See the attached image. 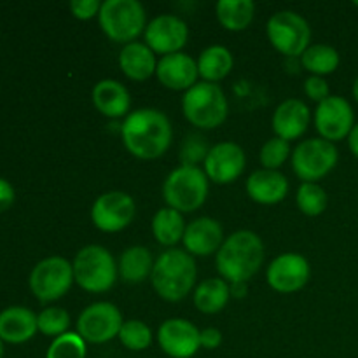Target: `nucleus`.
<instances>
[{
    "mask_svg": "<svg viewBox=\"0 0 358 358\" xmlns=\"http://www.w3.org/2000/svg\"><path fill=\"white\" fill-rule=\"evenodd\" d=\"M289 156H292L290 154V142L278 138V136H273V138H269L262 145L261 154H259V161H261L264 170H278L289 159Z\"/></svg>",
    "mask_w": 358,
    "mask_h": 358,
    "instance_id": "nucleus-36",
    "label": "nucleus"
},
{
    "mask_svg": "<svg viewBox=\"0 0 358 358\" xmlns=\"http://www.w3.org/2000/svg\"><path fill=\"white\" fill-rule=\"evenodd\" d=\"M122 315L115 304L100 301L84 308L83 313L77 318V334L86 343L103 345L117 338L121 331Z\"/></svg>",
    "mask_w": 358,
    "mask_h": 358,
    "instance_id": "nucleus-11",
    "label": "nucleus"
},
{
    "mask_svg": "<svg viewBox=\"0 0 358 358\" xmlns=\"http://www.w3.org/2000/svg\"><path fill=\"white\" fill-rule=\"evenodd\" d=\"M0 358H3V341L0 339Z\"/></svg>",
    "mask_w": 358,
    "mask_h": 358,
    "instance_id": "nucleus-44",
    "label": "nucleus"
},
{
    "mask_svg": "<svg viewBox=\"0 0 358 358\" xmlns=\"http://www.w3.org/2000/svg\"><path fill=\"white\" fill-rule=\"evenodd\" d=\"M196 276L194 257L180 248H168L154 262L150 283L161 299L178 303L192 292Z\"/></svg>",
    "mask_w": 358,
    "mask_h": 358,
    "instance_id": "nucleus-3",
    "label": "nucleus"
},
{
    "mask_svg": "<svg viewBox=\"0 0 358 358\" xmlns=\"http://www.w3.org/2000/svg\"><path fill=\"white\" fill-rule=\"evenodd\" d=\"M247 194L259 205H276L289 194V180L278 170H255L247 178Z\"/></svg>",
    "mask_w": 358,
    "mask_h": 358,
    "instance_id": "nucleus-22",
    "label": "nucleus"
},
{
    "mask_svg": "<svg viewBox=\"0 0 358 358\" xmlns=\"http://www.w3.org/2000/svg\"><path fill=\"white\" fill-rule=\"evenodd\" d=\"M117 338L124 348L131 352H143L152 343V331L142 320H126Z\"/></svg>",
    "mask_w": 358,
    "mask_h": 358,
    "instance_id": "nucleus-32",
    "label": "nucleus"
},
{
    "mask_svg": "<svg viewBox=\"0 0 358 358\" xmlns=\"http://www.w3.org/2000/svg\"><path fill=\"white\" fill-rule=\"evenodd\" d=\"M182 112L198 129H215L227 119L229 103L219 84L203 80L185 91L182 98Z\"/></svg>",
    "mask_w": 358,
    "mask_h": 358,
    "instance_id": "nucleus-5",
    "label": "nucleus"
},
{
    "mask_svg": "<svg viewBox=\"0 0 358 358\" xmlns=\"http://www.w3.org/2000/svg\"><path fill=\"white\" fill-rule=\"evenodd\" d=\"M94 108L108 119H121L129 114L131 96L128 87L115 79H103L94 84L91 91Z\"/></svg>",
    "mask_w": 358,
    "mask_h": 358,
    "instance_id": "nucleus-21",
    "label": "nucleus"
},
{
    "mask_svg": "<svg viewBox=\"0 0 358 358\" xmlns=\"http://www.w3.org/2000/svg\"><path fill=\"white\" fill-rule=\"evenodd\" d=\"M185 227L187 224H185L184 215L170 206L157 210L152 219L154 238L157 243L166 248H175V245L184 240Z\"/></svg>",
    "mask_w": 358,
    "mask_h": 358,
    "instance_id": "nucleus-28",
    "label": "nucleus"
},
{
    "mask_svg": "<svg viewBox=\"0 0 358 358\" xmlns=\"http://www.w3.org/2000/svg\"><path fill=\"white\" fill-rule=\"evenodd\" d=\"M210 152V147L206 138L199 133H191L184 138L180 145V166H198L199 163H205L206 156Z\"/></svg>",
    "mask_w": 358,
    "mask_h": 358,
    "instance_id": "nucleus-35",
    "label": "nucleus"
},
{
    "mask_svg": "<svg viewBox=\"0 0 358 358\" xmlns=\"http://www.w3.org/2000/svg\"><path fill=\"white\" fill-rule=\"evenodd\" d=\"M103 34L117 44H131L145 31L147 13L138 0H105L98 14Z\"/></svg>",
    "mask_w": 358,
    "mask_h": 358,
    "instance_id": "nucleus-7",
    "label": "nucleus"
},
{
    "mask_svg": "<svg viewBox=\"0 0 358 358\" xmlns=\"http://www.w3.org/2000/svg\"><path fill=\"white\" fill-rule=\"evenodd\" d=\"M45 358H86V341L77 332L69 331L52 339Z\"/></svg>",
    "mask_w": 358,
    "mask_h": 358,
    "instance_id": "nucleus-34",
    "label": "nucleus"
},
{
    "mask_svg": "<svg viewBox=\"0 0 358 358\" xmlns=\"http://www.w3.org/2000/svg\"><path fill=\"white\" fill-rule=\"evenodd\" d=\"M73 280L90 294L108 292L117 282V262L114 255L101 245L80 248L72 261Z\"/></svg>",
    "mask_w": 358,
    "mask_h": 358,
    "instance_id": "nucleus-4",
    "label": "nucleus"
},
{
    "mask_svg": "<svg viewBox=\"0 0 358 358\" xmlns=\"http://www.w3.org/2000/svg\"><path fill=\"white\" fill-rule=\"evenodd\" d=\"M348 147L350 150H352L353 156L358 159V122H355V126H353V129L350 131L348 135Z\"/></svg>",
    "mask_w": 358,
    "mask_h": 358,
    "instance_id": "nucleus-41",
    "label": "nucleus"
},
{
    "mask_svg": "<svg viewBox=\"0 0 358 358\" xmlns=\"http://www.w3.org/2000/svg\"><path fill=\"white\" fill-rule=\"evenodd\" d=\"M119 69L128 79L143 83L156 73V55L145 42L126 44L119 52Z\"/></svg>",
    "mask_w": 358,
    "mask_h": 358,
    "instance_id": "nucleus-24",
    "label": "nucleus"
},
{
    "mask_svg": "<svg viewBox=\"0 0 358 358\" xmlns=\"http://www.w3.org/2000/svg\"><path fill=\"white\" fill-rule=\"evenodd\" d=\"M339 159L338 147L324 138L303 140L292 150L294 173L303 182L317 184L336 168Z\"/></svg>",
    "mask_w": 358,
    "mask_h": 358,
    "instance_id": "nucleus-10",
    "label": "nucleus"
},
{
    "mask_svg": "<svg viewBox=\"0 0 358 358\" xmlns=\"http://www.w3.org/2000/svg\"><path fill=\"white\" fill-rule=\"evenodd\" d=\"M231 297V285L224 278L203 280L194 289L196 310L205 315L220 313Z\"/></svg>",
    "mask_w": 358,
    "mask_h": 358,
    "instance_id": "nucleus-26",
    "label": "nucleus"
},
{
    "mask_svg": "<svg viewBox=\"0 0 358 358\" xmlns=\"http://www.w3.org/2000/svg\"><path fill=\"white\" fill-rule=\"evenodd\" d=\"M156 77L168 90L189 91L194 84H198V63L185 52L161 56L157 62Z\"/></svg>",
    "mask_w": 358,
    "mask_h": 358,
    "instance_id": "nucleus-19",
    "label": "nucleus"
},
{
    "mask_svg": "<svg viewBox=\"0 0 358 358\" xmlns=\"http://www.w3.org/2000/svg\"><path fill=\"white\" fill-rule=\"evenodd\" d=\"M247 166L245 150L234 142H220L210 147V152L203 163V171L210 182L229 185L241 177Z\"/></svg>",
    "mask_w": 358,
    "mask_h": 358,
    "instance_id": "nucleus-16",
    "label": "nucleus"
},
{
    "mask_svg": "<svg viewBox=\"0 0 358 358\" xmlns=\"http://www.w3.org/2000/svg\"><path fill=\"white\" fill-rule=\"evenodd\" d=\"M310 276L311 266L308 259L294 252H287L273 259L266 271L269 287L278 294L299 292L310 282Z\"/></svg>",
    "mask_w": 358,
    "mask_h": 358,
    "instance_id": "nucleus-14",
    "label": "nucleus"
},
{
    "mask_svg": "<svg viewBox=\"0 0 358 358\" xmlns=\"http://www.w3.org/2000/svg\"><path fill=\"white\" fill-rule=\"evenodd\" d=\"M143 37L154 55L168 56L182 52V48L187 44L189 28L182 17L175 14H161L147 23Z\"/></svg>",
    "mask_w": 358,
    "mask_h": 358,
    "instance_id": "nucleus-15",
    "label": "nucleus"
},
{
    "mask_svg": "<svg viewBox=\"0 0 358 358\" xmlns=\"http://www.w3.org/2000/svg\"><path fill=\"white\" fill-rule=\"evenodd\" d=\"M353 6H355V7H358V0H355V2H353Z\"/></svg>",
    "mask_w": 358,
    "mask_h": 358,
    "instance_id": "nucleus-45",
    "label": "nucleus"
},
{
    "mask_svg": "<svg viewBox=\"0 0 358 358\" xmlns=\"http://www.w3.org/2000/svg\"><path fill=\"white\" fill-rule=\"evenodd\" d=\"M37 315L24 306L0 311V339L9 345H23L37 334Z\"/></svg>",
    "mask_w": 358,
    "mask_h": 358,
    "instance_id": "nucleus-23",
    "label": "nucleus"
},
{
    "mask_svg": "<svg viewBox=\"0 0 358 358\" xmlns=\"http://www.w3.org/2000/svg\"><path fill=\"white\" fill-rule=\"evenodd\" d=\"M301 65L306 69L311 76L324 77L336 72L339 66V52L332 45L327 44H311L301 56Z\"/></svg>",
    "mask_w": 358,
    "mask_h": 358,
    "instance_id": "nucleus-30",
    "label": "nucleus"
},
{
    "mask_svg": "<svg viewBox=\"0 0 358 358\" xmlns=\"http://www.w3.org/2000/svg\"><path fill=\"white\" fill-rule=\"evenodd\" d=\"M154 262L156 261L152 259L149 248L142 247V245H133V247L126 248L119 257V278L131 285L145 282L152 275Z\"/></svg>",
    "mask_w": 358,
    "mask_h": 358,
    "instance_id": "nucleus-25",
    "label": "nucleus"
},
{
    "mask_svg": "<svg viewBox=\"0 0 358 358\" xmlns=\"http://www.w3.org/2000/svg\"><path fill=\"white\" fill-rule=\"evenodd\" d=\"M313 121L320 138L336 143L348 138L355 126V112L346 98L331 94L327 100L317 105Z\"/></svg>",
    "mask_w": 358,
    "mask_h": 358,
    "instance_id": "nucleus-13",
    "label": "nucleus"
},
{
    "mask_svg": "<svg viewBox=\"0 0 358 358\" xmlns=\"http://www.w3.org/2000/svg\"><path fill=\"white\" fill-rule=\"evenodd\" d=\"M69 9L73 17L80 21H87L100 14L101 2L100 0H72L69 3Z\"/></svg>",
    "mask_w": 358,
    "mask_h": 358,
    "instance_id": "nucleus-38",
    "label": "nucleus"
},
{
    "mask_svg": "<svg viewBox=\"0 0 358 358\" xmlns=\"http://www.w3.org/2000/svg\"><path fill=\"white\" fill-rule=\"evenodd\" d=\"M210 180L199 166H178L168 173L163 184L166 206L180 213H191L205 205Z\"/></svg>",
    "mask_w": 358,
    "mask_h": 358,
    "instance_id": "nucleus-6",
    "label": "nucleus"
},
{
    "mask_svg": "<svg viewBox=\"0 0 358 358\" xmlns=\"http://www.w3.org/2000/svg\"><path fill=\"white\" fill-rule=\"evenodd\" d=\"M311 121V110L303 100L297 98H289L282 101L275 108L271 126L273 131L278 138L292 142V140L301 138L308 131V126Z\"/></svg>",
    "mask_w": 358,
    "mask_h": 358,
    "instance_id": "nucleus-20",
    "label": "nucleus"
},
{
    "mask_svg": "<svg viewBox=\"0 0 358 358\" xmlns=\"http://www.w3.org/2000/svg\"><path fill=\"white\" fill-rule=\"evenodd\" d=\"M199 329L185 318H168L157 331L161 350L171 358H191L201 348Z\"/></svg>",
    "mask_w": 358,
    "mask_h": 358,
    "instance_id": "nucleus-17",
    "label": "nucleus"
},
{
    "mask_svg": "<svg viewBox=\"0 0 358 358\" xmlns=\"http://www.w3.org/2000/svg\"><path fill=\"white\" fill-rule=\"evenodd\" d=\"M224 240V227L219 220L212 217H198L187 224L182 243L192 257H206L217 254Z\"/></svg>",
    "mask_w": 358,
    "mask_h": 358,
    "instance_id": "nucleus-18",
    "label": "nucleus"
},
{
    "mask_svg": "<svg viewBox=\"0 0 358 358\" xmlns=\"http://www.w3.org/2000/svg\"><path fill=\"white\" fill-rule=\"evenodd\" d=\"M229 285H231V296L245 297V294H247V283H229Z\"/></svg>",
    "mask_w": 358,
    "mask_h": 358,
    "instance_id": "nucleus-42",
    "label": "nucleus"
},
{
    "mask_svg": "<svg viewBox=\"0 0 358 358\" xmlns=\"http://www.w3.org/2000/svg\"><path fill=\"white\" fill-rule=\"evenodd\" d=\"M353 96H355V100L358 103V77L355 79V83H353Z\"/></svg>",
    "mask_w": 358,
    "mask_h": 358,
    "instance_id": "nucleus-43",
    "label": "nucleus"
},
{
    "mask_svg": "<svg viewBox=\"0 0 358 358\" xmlns=\"http://www.w3.org/2000/svg\"><path fill=\"white\" fill-rule=\"evenodd\" d=\"M215 14L222 28L243 31L254 21L255 3L252 0H219L215 3Z\"/></svg>",
    "mask_w": 358,
    "mask_h": 358,
    "instance_id": "nucleus-29",
    "label": "nucleus"
},
{
    "mask_svg": "<svg viewBox=\"0 0 358 358\" xmlns=\"http://www.w3.org/2000/svg\"><path fill=\"white\" fill-rule=\"evenodd\" d=\"M266 31L273 48L289 58H301L311 45L310 23L294 10H278L273 14Z\"/></svg>",
    "mask_w": 358,
    "mask_h": 358,
    "instance_id": "nucleus-9",
    "label": "nucleus"
},
{
    "mask_svg": "<svg viewBox=\"0 0 358 358\" xmlns=\"http://www.w3.org/2000/svg\"><path fill=\"white\" fill-rule=\"evenodd\" d=\"M121 138L133 157L152 161L170 149L173 128L164 112L143 107L126 115L121 124Z\"/></svg>",
    "mask_w": 358,
    "mask_h": 358,
    "instance_id": "nucleus-1",
    "label": "nucleus"
},
{
    "mask_svg": "<svg viewBox=\"0 0 358 358\" xmlns=\"http://www.w3.org/2000/svg\"><path fill=\"white\" fill-rule=\"evenodd\" d=\"M14 199H16V192H14L13 184L0 177V213L7 212L13 206Z\"/></svg>",
    "mask_w": 358,
    "mask_h": 358,
    "instance_id": "nucleus-40",
    "label": "nucleus"
},
{
    "mask_svg": "<svg viewBox=\"0 0 358 358\" xmlns=\"http://www.w3.org/2000/svg\"><path fill=\"white\" fill-rule=\"evenodd\" d=\"M37 327L38 332L48 338H59L66 334L70 327V315L63 308H45L37 315Z\"/></svg>",
    "mask_w": 358,
    "mask_h": 358,
    "instance_id": "nucleus-33",
    "label": "nucleus"
},
{
    "mask_svg": "<svg viewBox=\"0 0 358 358\" xmlns=\"http://www.w3.org/2000/svg\"><path fill=\"white\" fill-rule=\"evenodd\" d=\"M304 93H306L310 100L322 103V101L331 96V87H329V83L324 77L310 76L304 80Z\"/></svg>",
    "mask_w": 358,
    "mask_h": 358,
    "instance_id": "nucleus-37",
    "label": "nucleus"
},
{
    "mask_svg": "<svg viewBox=\"0 0 358 358\" xmlns=\"http://www.w3.org/2000/svg\"><path fill=\"white\" fill-rule=\"evenodd\" d=\"M264 243L254 231L241 229L224 240L215 254V266L220 278L227 283H248L264 264Z\"/></svg>",
    "mask_w": 358,
    "mask_h": 358,
    "instance_id": "nucleus-2",
    "label": "nucleus"
},
{
    "mask_svg": "<svg viewBox=\"0 0 358 358\" xmlns=\"http://www.w3.org/2000/svg\"><path fill=\"white\" fill-rule=\"evenodd\" d=\"M297 208L308 217H318L327 208V192L322 185L313 184V182H303L297 189L296 194Z\"/></svg>",
    "mask_w": 358,
    "mask_h": 358,
    "instance_id": "nucleus-31",
    "label": "nucleus"
},
{
    "mask_svg": "<svg viewBox=\"0 0 358 358\" xmlns=\"http://www.w3.org/2000/svg\"><path fill=\"white\" fill-rule=\"evenodd\" d=\"M198 72L205 83L217 84L219 80L226 79L234 66L233 52L224 45H210L203 49L198 58Z\"/></svg>",
    "mask_w": 358,
    "mask_h": 358,
    "instance_id": "nucleus-27",
    "label": "nucleus"
},
{
    "mask_svg": "<svg viewBox=\"0 0 358 358\" xmlns=\"http://www.w3.org/2000/svg\"><path fill=\"white\" fill-rule=\"evenodd\" d=\"M73 283L76 280H73L72 262L59 255L45 257L37 262L28 278L31 294L41 303H52V301L62 299L72 289Z\"/></svg>",
    "mask_w": 358,
    "mask_h": 358,
    "instance_id": "nucleus-8",
    "label": "nucleus"
},
{
    "mask_svg": "<svg viewBox=\"0 0 358 358\" xmlns=\"http://www.w3.org/2000/svg\"><path fill=\"white\" fill-rule=\"evenodd\" d=\"M199 343H201V348L217 350L222 345V332L215 327L203 329V331L199 332Z\"/></svg>",
    "mask_w": 358,
    "mask_h": 358,
    "instance_id": "nucleus-39",
    "label": "nucleus"
},
{
    "mask_svg": "<svg viewBox=\"0 0 358 358\" xmlns=\"http://www.w3.org/2000/svg\"><path fill=\"white\" fill-rule=\"evenodd\" d=\"M135 215V199L122 191L103 192L91 206V222L101 233H119L126 229Z\"/></svg>",
    "mask_w": 358,
    "mask_h": 358,
    "instance_id": "nucleus-12",
    "label": "nucleus"
}]
</instances>
